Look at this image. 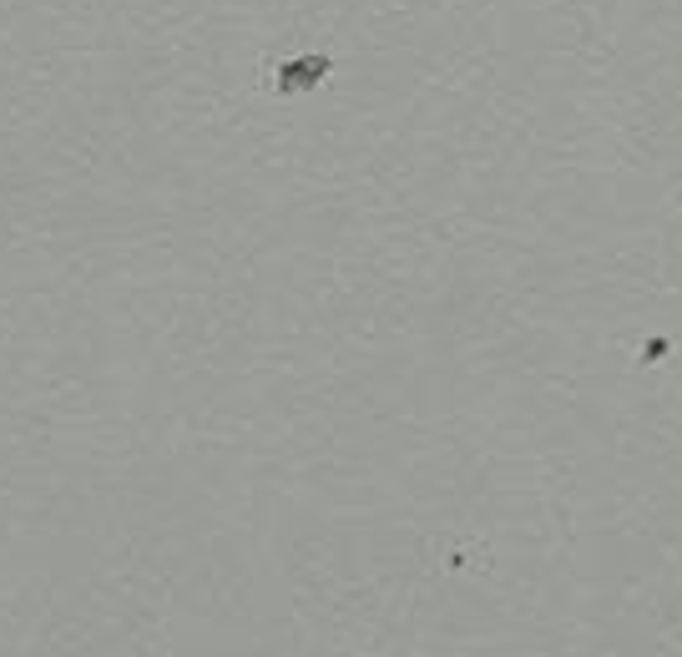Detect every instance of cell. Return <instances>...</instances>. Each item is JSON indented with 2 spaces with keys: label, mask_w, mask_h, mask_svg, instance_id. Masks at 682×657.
<instances>
[{
  "label": "cell",
  "mask_w": 682,
  "mask_h": 657,
  "mask_svg": "<svg viewBox=\"0 0 682 657\" xmlns=\"http://www.w3.org/2000/svg\"><path fill=\"white\" fill-rule=\"evenodd\" d=\"M329 71H334L329 56H298V61L278 66V81H273V87H278V96H298V91H314Z\"/></svg>",
  "instance_id": "6da1fadb"
}]
</instances>
